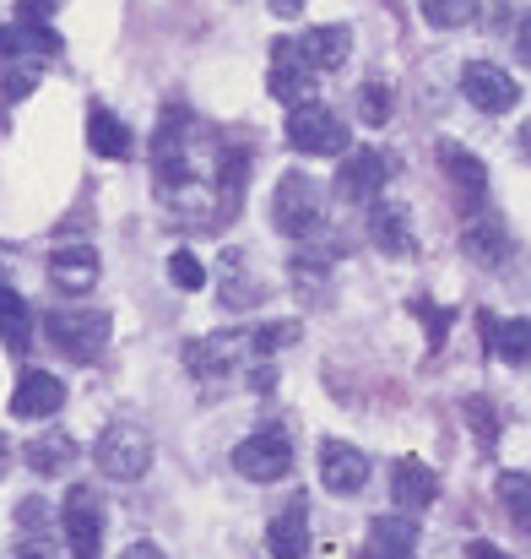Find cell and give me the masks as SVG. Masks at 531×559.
<instances>
[{
  "label": "cell",
  "instance_id": "obj_8",
  "mask_svg": "<svg viewBox=\"0 0 531 559\" xmlns=\"http://www.w3.org/2000/svg\"><path fill=\"white\" fill-rule=\"evenodd\" d=\"M315 82H321V66L310 60V49L299 44V38H277L271 44V76H266V87H271V98L277 104H310L315 98Z\"/></svg>",
  "mask_w": 531,
  "mask_h": 559
},
{
  "label": "cell",
  "instance_id": "obj_18",
  "mask_svg": "<svg viewBox=\"0 0 531 559\" xmlns=\"http://www.w3.org/2000/svg\"><path fill=\"white\" fill-rule=\"evenodd\" d=\"M418 555V522L412 516H379L363 538V559H412Z\"/></svg>",
  "mask_w": 531,
  "mask_h": 559
},
{
  "label": "cell",
  "instance_id": "obj_37",
  "mask_svg": "<svg viewBox=\"0 0 531 559\" xmlns=\"http://www.w3.org/2000/svg\"><path fill=\"white\" fill-rule=\"evenodd\" d=\"M16 559H55V555H49V544H44V538H33V544H22V549H16Z\"/></svg>",
  "mask_w": 531,
  "mask_h": 559
},
{
  "label": "cell",
  "instance_id": "obj_33",
  "mask_svg": "<svg viewBox=\"0 0 531 559\" xmlns=\"http://www.w3.org/2000/svg\"><path fill=\"white\" fill-rule=\"evenodd\" d=\"M467 418H472V429L483 435V445H494V435H499V418H494V407H488L483 396H467Z\"/></svg>",
  "mask_w": 531,
  "mask_h": 559
},
{
  "label": "cell",
  "instance_id": "obj_4",
  "mask_svg": "<svg viewBox=\"0 0 531 559\" xmlns=\"http://www.w3.org/2000/svg\"><path fill=\"white\" fill-rule=\"evenodd\" d=\"M271 223L288 234V239H310V234H321V223H326V190L315 186L310 175H282L277 190H271Z\"/></svg>",
  "mask_w": 531,
  "mask_h": 559
},
{
  "label": "cell",
  "instance_id": "obj_21",
  "mask_svg": "<svg viewBox=\"0 0 531 559\" xmlns=\"http://www.w3.org/2000/svg\"><path fill=\"white\" fill-rule=\"evenodd\" d=\"M71 462H76V440H71L65 429H44V435H33V440H27V467H33V473L60 478Z\"/></svg>",
  "mask_w": 531,
  "mask_h": 559
},
{
  "label": "cell",
  "instance_id": "obj_35",
  "mask_svg": "<svg viewBox=\"0 0 531 559\" xmlns=\"http://www.w3.org/2000/svg\"><path fill=\"white\" fill-rule=\"evenodd\" d=\"M44 522H49L44 500H33V495H27V500L16 506V527H33V533H44Z\"/></svg>",
  "mask_w": 531,
  "mask_h": 559
},
{
  "label": "cell",
  "instance_id": "obj_19",
  "mask_svg": "<svg viewBox=\"0 0 531 559\" xmlns=\"http://www.w3.org/2000/svg\"><path fill=\"white\" fill-rule=\"evenodd\" d=\"M439 169L450 175V186L461 195V206H478L483 201V190H488V169L461 147V142H439Z\"/></svg>",
  "mask_w": 531,
  "mask_h": 559
},
{
  "label": "cell",
  "instance_id": "obj_42",
  "mask_svg": "<svg viewBox=\"0 0 531 559\" xmlns=\"http://www.w3.org/2000/svg\"><path fill=\"white\" fill-rule=\"evenodd\" d=\"M5 456H11V440H5V435H0V473H5V467H11V462H5Z\"/></svg>",
  "mask_w": 531,
  "mask_h": 559
},
{
  "label": "cell",
  "instance_id": "obj_34",
  "mask_svg": "<svg viewBox=\"0 0 531 559\" xmlns=\"http://www.w3.org/2000/svg\"><path fill=\"white\" fill-rule=\"evenodd\" d=\"M412 310H418V316L429 321V343L439 348V343H445V326H450V310H434V305H423V299H418Z\"/></svg>",
  "mask_w": 531,
  "mask_h": 559
},
{
  "label": "cell",
  "instance_id": "obj_3",
  "mask_svg": "<svg viewBox=\"0 0 531 559\" xmlns=\"http://www.w3.org/2000/svg\"><path fill=\"white\" fill-rule=\"evenodd\" d=\"M93 462H98L104 478H114V484H136V478H147V467H153V440H147L142 424L114 418V424L98 435Z\"/></svg>",
  "mask_w": 531,
  "mask_h": 559
},
{
  "label": "cell",
  "instance_id": "obj_1",
  "mask_svg": "<svg viewBox=\"0 0 531 559\" xmlns=\"http://www.w3.org/2000/svg\"><path fill=\"white\" fill-rule=\"evenodd\" d=\"M153 169L164 190H201L212 186V164L195 158V115L184 104H169L158 131H153Z\"/></svg>",
  "mask_w": 531,
  "mask_h": 559
},
{
  "label": "cell",
  "instance_id": "obj_2",
  "mask_svg": "<svg viewBox=\"0 0 531 559\" xmlns=\"http://www.w3.org/2000/svg\"><path fill=\"white\" fill-rule=\"evenodd\" d=\"M109 310H49L44 316V337H49V348L60 354V359H71V365H93V359H104V348H109Z\"/></svg>",
  "mask_w": 531,
  "mask_h": 559
},
{
  "label": "cell",
  "instance_id": "obj_32",
  "mask_svg": "<svg viewBox=\"0 0 531 559\" xmlns=\"http://www.w3.org/2000/svg\"><path fill=\"white\" fill-rule=\"evenodd\" d=\"M169 277H174L184 294H201V288H206V266H201L190 250H174V255H169Z\"/></svg>",
  "mask_w": 531,
  "mask_h": 559
},
{
  "label": "cell",
  "instance_id": "obj_17",
  "mask_svg": "<svg viewBox=\"0 0 531 559\" xmlns=\"http://www.w3.org/2000/svg\"><path fill=\"white\" fill-rule=\"evenodd\" d=\"M310 549V506L293 495L277 516H271V527H266V555L271 559H304Z\"/></svg>",
  "mask_w": 531,
  "mask_h": 559
},
{
  "label": "cell",
  "instance_id": "obj_27",
  "mask_svg": "<svg viewBox=\"0 0 531 559\" xmlns=\"http://www.w3.org/2000/svg\"><path fill=\"white\" fill-rule=\"evenodd\" d=\"M478 16H483V0H423V22L439 27V33L472 27Z\"/></svg>",
  "mask_w": 531,
  "mask_h": 559
},
{
  "label": "cell",
  "instance_id": "obj_41",
  "mask_svg": "<svg viewBox=\"0 0 531 559\" xmlns=\"http://www.w3.org/2000/svg\"><path fill=\"white\" fill-rule=\"evenodd\" d=\"M521 158H531V120L521 126Z\"/></svg>",
  "mask_w": 531,
  "mask_h": 559
},
{
  "label": "cell",
  "instance_id": "obj_12",
  "mask_svg": "<svg viewBox=\"0 0 531 559\" xmlns=\"http://www.w3.org/2000/svg\"><path fill=\"white\" fill-rule=\"evenodd\" d=\"M65 407V385L49 370H22L11 391V418H55Z\"/></svg>",
  "mask_w": 531,
  "mask_h": 559
},
{
  "label": "cell",
  "instance_id": "obj_31",
  "mask_svg": "<svg viewBox=\"0 0 531 559\" xmlns=\"http://www.w3.org/2000/svg\"><path fill=\"white\" fill-rule=\"evenodd\" d=\"M299 343V321H266L261 332H255V359H266V354H277V348H293Z\"/></svg>",
  "mask_w": 531,
  "mask_h": 559
},
{
  "label": "cell",
  "instance_id": "obj_24",
  "mask_svg": "<svg viewBox=\"0 0 531 559\" xmlns=\"http://www.w3.org/2000/svg\"><path fill=\"white\" fill-rule=\"evenodd\" d=\"M299 44L310 49V60H315L321 71H337V66L353 55V33H348L342 22H331V27H310Z\"/></svg>",
  "mask_w": 531,
  "mask_h": 559
},
{
  "label": "cell",
  "instance_id": "obj_28",
  "mask_svg": "<svg viewBox=\"0 0 531 559\" xmlns=\"http://www.w3.org/2000/svg\"><path fill=\"white\" fill-rule=\"evenodd\" d=\"M228 310H255L261 299H266V288L255 283V277H244L239 272V261H228V277H222V294H217Z\"/></svg>",
  "mask_w": 531,
  "mask_h": 559
},
{
  "label": "cell",
  "instance_id": "obj_20",
  "mask_svg": "<svg viewBox=\"0 0 531 559\" xmlns=\"http://www.w3.org/2000/svg\"><path fill=\"white\" fill-rule=\"evenodd\" d=\"M461 250H467L478 266H505V261H510V234H505L499 217H483V223H467Z\"/></svg>",
  "mask_w": 531,
  "mask_h": 559
},
{
  "label": "cell",
  "instance_id": "obj_25",
  "mask_svg": "<svg viewBox=\"0 0 531 559\" xmlns=\"http://www.w3.org/2000/svg\"><path fill=\"white\" fill-rule=\"evenodd\" d=\"M0 343H5L11 354H22V348L33 343V310H27V299H22L16 288H5V283H0Z\"/></svg>",
  "mask_w": 531,
  "mask_h": 559
},
{
  "label": "cell",
  "instance_id": "obj_26",
  "mask_svg": "<svg viewBox=\"0 0 531 559\" xmlns=\"http://www.w3.org/2000/svg\"><path fill=\"white\" fill-rule=\"evenodd\" d=\"M499 506H505V522L531 538V473H499Z\"/></svg>",
  "mask_w": 531,
  "mask_h": 559
},
{
  "label": "cell",
  "instance_id": "obj_15",
  "mask_svg": "<svg viewBox=\"0 0 531 559\" xmlns=\"http://www.w3.org/2000/svg\"><path fill=\"white\" fill-rule=\"evenodd\" d=\"M49 283L65 288V294H87L98 283V250L93 245H55L49 250Z\"/></svg>",
  "mask_w": 531,
  "mask_h": 559
},
{
  "label": "cell",
  "instance_id": "obj_29",
  "mask_svg": "<svg viewBox=\"0 0 531 559\" xmlns=\"http://www.w3.org/2000/svg\"><path fill=\"white\" fill-rule=\"evenodd\" d=\"M33 87H38V71H33V60H0V98H5V104L27 98Z\"/></svg>",
  "mask_w": 531,
  "mask_h": 559
},
{
  "label": "cell",
  "instance_id": "obj_23",
  "mask_svg": "<svg viewBox=\"0 0 531 559\" xmlns=\"http://www.w3.org/2000/svg\"><path fill=\"white\" fill-rule=\"evenodd\" d=\"M483 326H488V348H494L505 365H531V321L527 316H516V321L483 316Z\"/></svg>",
  "mask_w": 531,
  "mask_h": 559
},
{
  "label": "cell",
  "instance_id": "obj_22",
  "mask_svg": "<svg viewBox=\"0 0 531 559\" xmlns=\"http://www.w3.org/2000/svg\"><path fill=\"white\" fill-rule=\"evenodd\" d=\"M87 147H93L98 158H125V153H131V131H125V120L109 115L104 104H93V109H87Z\"/></svg>",
  "mask_w": 531,
  "mask_h": 559
},
{
  "label": "cell",
  "instance_id": "obj_11",
  "mask_svg": "<svg viewBox=\"0 0 531 559\" xmlns=\"http://www.w3.org/2000/svg\"><path fill=\"white\" fill-rule=\"evenodd\" d=\"M385 180H390V158H385L379 147H353V153L342 158V169H337V195L363 206V201H379Z\"/></svg>",
  "mask_w": 531,
  "mask_h": 559
},
{
  "label": "cell",
  "instance_id": "obj_16",
  "mask_svg": "<svg viewBox=\"0 0 531 559\" xmlns=\"http://www.w3.org/2000/svg\"><path fill=\"white\" fill-rule=\"evenodd\" d=\"M434 495H439V478H434V467H423L418 456H401V462L390 467V500H396L407 516L429 511Z\"/></svg>",
  "mask_w": 531,
  "mask_h": 559
},
{
  "label": "cell",
  "instance_id": "obj_30",
  "mask_svg": "<svg viewBox=\"0 0 531 559\" xmlns=\"http://www.w3.org/2000/svg\"><path fill=\"white\" fill-rule=\"evenodd\" d=\"M358 120L363 126H385L390 120V87L385 82H363L358 87Z\"/></svg>",
  "mask_w": 531,
  "mask_h": 559
},
{
  "label": "cell",
  "instance_id": "obj_6",
  "mask_svg": "<svg viewBox=\"0 0 531 559\" xmlns=\"http://www.w3.org/2000/svg\"><path fill=\"white\" fill-rule=\"evenodd\" d=\"M288 147L293 153H310V158H337V153H348V126H342V115L337 109H326V104H293V115H288Z\"/></svg>",
  "mask_w": 531,
  "mask_h": 559
},
{
  "label": "cell",
  "instance_id": "obj_5",
  "mask_svg": "<svg viewBox=\"0 0 531 559\" xmlns=\"http://www.w3.org/2000/svg\"><path fill=\"white\" fill-rule=\"evenodd\" d=\"M244 359H255V332H212V337L184 343V370L195 374L201 385H206V380L239 374Z\"/></svg>",
  "mask_w": 531,
  "mask_h": 559
},
{
  "label": "cell",
  "instance_id": "obj_7",
  "mask_svg": "<svg viewBox=\"0 0 531 559\" xmlns=\"http://www.w3.org/2000/svg\"><path fill=\"white\" fill-rule=\"evenodd\" d=\"M233 473L239 478H250V484H277V478H288L293 473V440H288V429H255L250 440H239L233 445Z\"/></svg>",
  "mask_w": 531,
  "mask_h": 559
},
{
  "label": "cell",
  "instance_id": "obj_40",
  "mask_svg": "<svg viewBox=\"0 0 531 559\" xmlns=\"http://www.w3.org/2000/svg\"><path fill=\"white\" fill-rule=\"evenodd\" d=\"M472 559H505V555H499L494 544H472Z\"/></svg>",
  "mask_w": 531,
  "mask_h": 559
},
{
  "label": "cell",
  "instance_id": "obj_13",
  "mask_svg": "<svg viewBox=\"0 0 531 559\" xmlns=\"http://www.w3.org/2000/svg\"><path fill=\"white\" fill-rule=\"evenodd\" d=\"M321 484L331 495H358L369 484V456L348 440H321Z\"/></svg>",
  "mask_w": 531,
  "mask_h": 559
},
{
  "label": "cell",
  "instance_id": "obj_36",
  "mask_svg": "<svg viewBox=\"0 0 531 559\" xmlns=\"http://www.w3.org/2000/svg\"><path fill=\"white\" fill-rule=\"evenodd\" d=\"M120 559H164V549L142 538V544H131V549H125V555H120Z\"/></svg>",
  "mask_w": 531,
  "mask_h": 559
},
{
  "label": "cell",
  "instance_id": "obj_39",
  "mask_svg": "<svg viewBox=\"0 0 531 559\" xmlns=\"http://www.w3.org/2000/svg\"><path fill=\"white\" fill-rule=\"evenodd\" d=\"M271 11H277V16H299V11H304V0H271Z\"/></svg>",
  "mask_w": 531,
  "mask_h": 559
},
{
  "label": "cell",
  "instance_id": "obj_9",
  "mask_svg": "<svg viewBox=\"0 0 531 559\" xmlns=\"http://www.w3.org/2000/svg\"><path fill=\"white\" fill-rule=\"evenodd\" d=\"M60 527H65L71 559H104V506L93 489L71 484V495L60 506Z\"/></svg>",
  "mask_w": 531,
  "mask_h": 559
},
{
  "label": "cell",
  "instance_id": "obj_14",
  "mask_svg": "<svg viewBox=\"0 0 531 559\" xmlns=\"http://www.w3.org/2000/svg\"><path fill=\"white\" fill-rule=\"evenodd\" d=\"M369 239L379 245V255L407 261V255L418 250V239H412V212H407L401 201H374V212H369Z\"/></svg>",
  "mask_w": 531,
  "mask_h": 559
},
{
  "label": "cell",
  "instance_id": "obj_10",
  "mask_svg": "<svg viewBox=\"0 0 531 559\" xmlns=\"http://www.w3.org/2000/svg\"><path fill=\"white\" fill-rule=\"evenodd\" d=\"M461 93H467V104H478L483 115H510V109L521 104V82H516L510 71H499L494 60L461 66Z\"/></svg>",
  "mask_w": 531,
  "mask_h": 559
},
{
  "label": "cell",
  "instance_id": "obj_38",
  "mask_svg": "<svg viewBox=\"0 0 531 559\" xmlns=\"http://www.w3.org/2000/svg\"><path fill=\"white\" fill-rule=\"evenodd\" d=\"M516 49H521V60L531 66V16L521 22V33H516Z\"/></svg>",
  "mask_w": 531,
  "mask_h": 559
}]
</instances>
